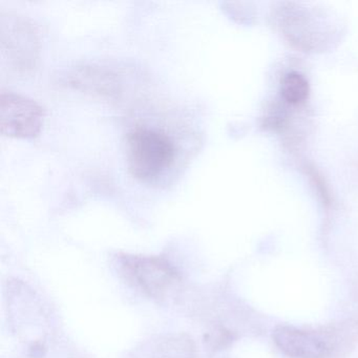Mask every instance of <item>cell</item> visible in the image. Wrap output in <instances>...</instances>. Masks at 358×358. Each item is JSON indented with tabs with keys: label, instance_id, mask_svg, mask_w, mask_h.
I'll return each mask as SVG.
<instances>
[{
	"label": "cell",
	"instance_id": "6",
	"mask_svg": "<svg viewBox=\"0 0 358 358\" xmlns=\"http://www.w3.org/2000/svg\"><path fill=\"white\" fill-rule=\"evenodd\" d=\"M309 92L307 79L299 73H290L282 79L280 93L288 103H303L309 96Z\"/></svg>",
	"mask_w": 358,
	"mask_h": 358
},
{
	"label": "cell",
	"instance_id": "4",
	"mask_svg": "<svg viewBox=\"0 0 358 358\" xmlns=\"http://www.w3.org/2000/svg\"><path fill=\"white\" fill-rule=\"evenodd\" d=\"M273 341L289 357L326 358L331 353L330 345L320 335L294 327H278L273 332Z\"/></svg>",
	"mask_w": 358,
	"mask_h": 358
},
{
	"label": "cell",
	"instance_id": "1",
	"mask_svg": "<svg viewBox=\"0 0 358 358\" xmlns=\"http://www.w3.org/2000/svg\"><path fill=\"white\" fill-rule=\"evenodd\" d=\"M175 158V142L164 131L142 125L127 134V166L136 179H157L173 165Z\"/></svg>",
	"mask_w": 358,
	"mask_h": 358
},
{
	"label": "cell",
	"instance_id": "2",
	"mask_svg": "<svg viewBox=\"0 0 358 358\" xmlns=\"http://www.w3.org/2000/svg\"><path fill=\"white\" fill-rule=\"evenodd\" d=\"M45 110L22 94L3 91L0 95V127L7 137L30 139L43 129Z\"/></svg>",
	"mask_w": 358,
	"mask_h": 358
},
{
	"label": "cell",
	"instance_id": "5",
	"mask_svg": "<svg viewBox=\"0 0 358 358\" xmlns=\"http://www.w3.org/2000/svg\"><path fill=\"white\" fill-rule=\"evenodd\" d=\"M196 349L185 335L161 337L148 341L134 352L131 358H194Z\"/></svg>",
	"mask_w": 358,
	"mask_h": 358
},
{
	"label": "cell",
	"instance_id": "3",
	"mask_svg": "<svg viewBox=\"0 0 358 358\" xmlns=\"http://www.w3.org/2000/svg\"><path fill=\"white\" fill-rule=\"evenodd\" d=\"M124 267L131 280L152 296H161L178 280L169 264L154 257H127Z\"/></svg>",
	"mask_w": 358,
	"mask_h": 358
}]
</instances>
